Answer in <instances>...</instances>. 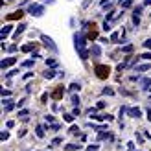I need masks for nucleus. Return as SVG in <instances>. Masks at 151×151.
I'll return each instance as SVG.
<instances>
[{"instance_id": "nucleus-20", "label": "nucleus", "mask_w": 151, "mask_h": 151, "mask_svg": "<svg viewBox=\"0 0 151 151\" xmlns=\"http://www.w3.org/2000/svg\"><path fill=\"white\" fill-rule=\"evenodd\" d=\"M147 68H149L147 65H142V66H137V70H147Z\"/></svg>"}, {"instance_id": "nucleus-10", "label": "nucleus", "mask_w": 151, "mask_h": 151, "mask_svg": "<svg viewBox=\"0 0 151 151\" xmlns=\"http://www.w3.org/2000/svg\"><path fill=\"white\" fill-rule=\"evenodd\" d=\"M24 28H26V26H24V24H20V26H19V28H17V32H15V37H19V35H20V33H22V32H24Z\"/></svg>"}, {"instance_id": "nucleus-13", "label": "nucleus", "mask_w": 151, "mask_h": 151, "mask_svg": "<svg viewBox=\"0 0 151 151\" xmlns=\"http://www.w3.org/2000/svg\"><path fill=\"white\" fill-rule=\"evenodd\" d=\"M33 48V44H26V46H22V52H29Z\"/></svg>"}, {"instance_id": "nucleus-5", "label": "nucleus", "mask_w": 151, "mask_h": 151, "mask_svg": "<svg viewBox=\"0 0 151 151\" xmlns=\"http://www.w3.org/2000/svg\"><path fill=\"white\" fill-rule=\"evenodd\" d=\"M9 32H11V26H4V28H2V32H0V37H2V41L6 39L7 35H9Z\"/></svg>"}, {"instance_id": "nucleus-4", "label": "nucleus", "mask_w": 151, "mask_h": 151, "mask_svg": "<svg viewBox=\"0 0 151 151\" xmlns=\"http://www.w3.org/2000/svg\"><path fill=\"white\" fill-rule=\"evenodd\" d=\"M15 61H17V57H7V59H4V61H2V65H0V66H2V70H4V68H7V66H11Z\"/></svg>"}, {"instance_id": "nucleus-12", "label": "nucleus", "mask_w": 151, "mask_h": 151, "mask_svg": "<svg viewBox=\"0 0 151 151\" xmlns=\"http://www.w3.org/2000/svg\"><path fill=\"white\" fill-rule=\"evenodd\" d=\"M81 87H79V83H72L70 85V90H79Z\"/></svg>"}, {"instance_id": "nucleus-28", "label": "nucleus", "mask_w": 151, "mask_h": 151, "mask_svg": "<svg viewBox=\"0 0 151 151\" xmlns=\"http://www.w3.org/2000/svg\"><path fill=\"white\" fill-rule=\"evenodd\" d=\"M147 118H149V120H151V111H147Z\"/></svg>"}, {"instance_id": "nucleus-15", "label": "nucleus", "mask_w": 151, "mask_h": 151, "mask_svg": "<svg viewBox=\"0 0 151 151\" xmlns=\"http://www.w3.org/2000/svg\"><path fill=\"white\" fill-rule=\"evenodd\" d=\"M65 120L66 122H74V114H65Z\"/></svg>"}, {"instance_id": "nucleus-8", "label": "nucleus", "mask_w": 151, "mask_h": 151, "mask_svg": "<svg viewBox=\"0 0 151 151\" xmlns=\"http://www.w3.org/2000/svg\"><path fill=\"white\" fill-rule=\"evenodd\" d=\"M54 76H55V72H54V70H46V72H44V78H46V79H52Z\"/></svg>"}, {"instance_id": "nucleus-11", "label": "nucleus", "mask_w": 151, "mask_h": 151, "mask_svg": "<svg viewBox=\"0 0 151 151\" xmlns=\"http://www.w3.org/2000/svg\"><path fill=\"white\" fill-rule=\"evenodd\" d=\"M9 138V133L7 131H2V134H0V140H7Z\"/></svg>"}, {"instance_id": "nucleus-25", "label": "nucleus", "mask_w": 151, "mask_h": 151, "mask_svg": "<svg viewBox=\"0 0 151 151\" xmlns=\"http://www.w3.org/2000/svg\"><path fill=\"white\" fill-rule=\"evenodd\" d=\"M142 59H151V54H144V55H140Z\"/></svg>"}, {"instance_id": "nucleus-23", "label": "nucleus", "mask_w": 151, "mask_h": 151, "mask_svg": "<svg viewBox=\"0 0 151 151\" xmlns=\"http://www.w3.org/2000/svg\"><path fill=\"white\" fill-rule=\"evenodd\" d=\"M133 50V46H131V44H127V46H124V52H131Z\"/></svg>"}, {"instance_id": "nucleus-22", "label": "nucleus", "mask_w": 151, "mask_h": 151, "mask_svg": "<svg viewBox=\"0 0 151 151\" xmlns=\"http://www.w3.org/2000/svg\"><path fill=\"white\" fill-rule=\"evenodd\" d=\"M142 85H146V87L151 85V79H142Z\"/></svg>"}, {"instance_id": "nucleus-24", "label": "nucleus", "mask_w": 151, "mask_h": 151, "mask_svg": "<svg viewBox=\"0 0 151 151\" xmlns=\"http://www.w3.org/2000/svg\"><path fill=\"white\" fill-rule=\"evenodd\" d=\"M144 46H146V48H151V39H147V41L144 42Z\"/></svg>"}, {"instance_id": "nucleus-26", "label": "nucleus", "mask_w": 151, "mask_h": 151, "mask_svg": "<svg viewBox=\"0 0 151 151\" xmlns=\"http://www.w3.org/2000/svg\"><path fill=\"white\" fill-rule=\"evenodd\" d=\"M151 4V0H146V2H144V6H149Z\"/></svg>"}, {"instance_id": "nucleus-21", "label": "nucleus", "mask_w": 151, "mask_h": 151, "mask_svg": "<svg viewBox=\"0 0 151 151\" xmlns=\"http://www.w3.org/2000/svg\"><path fill=\"white\" fill-rule=\"evenodd\" d=\"M103 94H109V96H112V94H114V92H112L111 88H105V90H103Z\"/></svg>"}, {"instance_id": "nucleus-16", "label": "nucleus", "mask_w": 151, "mask_h": 151, "mask_svg": "<svg viewBox=\"0 0 151 151\" xmlns=\"http://www.w3.org/2000/svg\"><path fill=\"white\" fill-rule=\"evenodd\" d=\"M72 103L74 105H79V98L78 96H72Z\"/></svg>"}, {"instance_id": "nucleus-1", "label": "nucleus", "mask_w": 151, "mask_h": 151, "mask_svg": "<svg viewBox=\"0 0 151 151\" xmlns=\"http://www.w3.org/2000/svg\"><path fill=\"white\" fill-rule=\"evenodd\" d=\"M74 41H76V48H78L81 59H87V52H85V37H83V35H74Z\"/></svg>"}, {"instance_id": "nucleus-18", "label": "nucleus", "mask_w": 151, "mask_h": 151, "mask_svg": "<svg viewBox=\"0 0 151 151\" xmlns=\"http://www.w3.org/2000/svg\"><path fill=\"white\" fill-rule=\"evenodd\" d=\"M98 70H100V78H103V76H105V68H103V66H98Z\"/></svg>"}, {"instance_id": "nucleus-6", "label": "nucleus", "mask_w": 151, "mask_h": 151, "mask_svg": "<svg viewBox=\"0 0 151 151\" xmlns=\"http://www.w3.org/2000/svg\"><path fill=\"white\" fill-rule=\"evenodd\" d=\"M129 114H131L133 118H138V116H140V109H138V107H133V109H129Z\"/></svg>"}, {"instance_id": "nucleus-14", "label": "nucleus", "mask_w": 151, "mask_h": 151, "mask_svg": "<svg viewBox=\"0 0 151 151\" xmlns=\"http://www.w3.org/2000/svg\"><path fill=\"white\" fill-rule=\"evenodd\" d=\"M92 54L94 55H100V46H92Z\"/></svg>"}, {"instance_id": "nucleus-7", "label": "nucleus", "mask_w": 151, "mask_h": 151, "mask_svg": "<svg viewBox=\"0 0 151 151\" xmlns=\"http://www.w3.org/2000/svg\"><path fill=\"white\" fill-rule=\"evenodd\" d=\"M120 6H122V7H131V6H133V0H122V2H120Z\"/></svg>"}, {"instance_id": "nucleus-19", "label": "nucleus", "mask_w": 151, "mask_h": 151, "mask_svg": "<svg viewBox=\"0 0 151 151\" xmlns=\"http://www.w3.org/2000/svg\"><path fill=\"white\" fill-rule=\"evenodd\" d=\"M24 66H33V61H32V59H28V61H24Z\"/></svg>"}, {"instance_id": "nucleus-17", "label": "nucleus", "mask_w": 151, "mask_h": 151, "mask_svg": "<svg viewBox=\"0 0 151 151\" xmlns=\"http://www.w3.org/2000/svg\"><path fill=\"white\" fill-rule=\"evenodd\" d=\"M66 147H68L70 151H74V149H79V146H76V144H68V146H66Z\"/></svg>"}, {"instance_id": "nucleus-3", "label": "nucleus", "mask_w": 151, "mask_h": 151, "mask_svg": "<svg viewBox=\"0 0 151 151\" xmlns=\"http://www.w3.org/2000/svg\"><path fill=\"white\" fill-rule=\"evenodd\" d=\"M41 39H42V42H44V44H46V46H50V48H52V50H54V52H57V46H55V44H54V41H52V39H50V37H46V35H42V37H41Z\"/></svg>"}, {"instance_id": "nucleus-27", "label": "nucleus", "mask_w": 151, "mask_h": 151, "mask_svg": "<svg viewBox=\"0 0 151 151\" xmlns=\"http://www.w3.org/2000/svg\"><path fill=\"white\" fill-rule=\"evenodd\" d=\"M88 151H96V146H92V147H88Z\"/></svg>"}, {"instance_id": "nucleus-9", "label": "nucleus", "mask_w": 151, "mask_h": 151, "mask_svg": "<svg viewBox=\"0 0 151 151\" xmlns=\"http://www.w3.org/2000/svg\"><path fill=\"white\" fill-rule=\"evenodd\" d=\"M35 131H37V137H39V138H42V137H44V129H42V127H41V125H39V127H37V129H35Z\"/></svg>"}, {"instance_id": "nucleus-2", "label": "nucleus", "mask_w": 151, "mask_h": 151, "mask_svg": "<svg viewBox=\"0 0 151 151\" xmlns=\"http://www.w3.org/2000/svg\"><path fill=\"white\" fill-rule=\"evenodd\" d=\"M29 13L33 15V17H41V15L44 13V6H39V4H32L29 6V9H28Z\"/></svg>"}]
</instances>
